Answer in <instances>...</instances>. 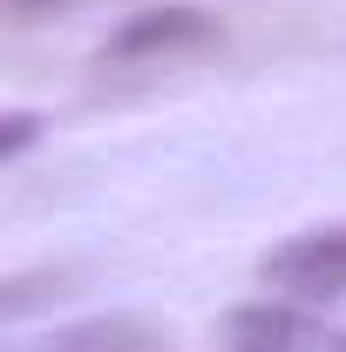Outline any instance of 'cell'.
<instances>
[{
	"label": "cell",
	"instance_id": "obj_1",
	"mask_svg": "<svg viewBox=\"0 0 346 352\" xmlns=\"http://www.w3.org/2000/svg\"><path fill=\"white\" fill-rule=\"evenodd\" d=\"M224 352H346V332L299 305H245L224 325Z\"/></svg>",
	"mask_w": 346,
	"mask_h": 352
},
{
	"label": "cell",
	"instance_id": "obj_2",
	"mask_svg": "<svg viewBox=\"0 0 346 352\" xmlns=\"http://www.w3.org/2000/svg\"><path fill=\"white\" fill-rule=\"evenodd\" d=\"M265 285H285L292 298H340L346 292V223L305 230L285 251L265 258Z\"/></svg>",
	"mask_w": 346,
	"mask_h": 352
}]
</instances>
